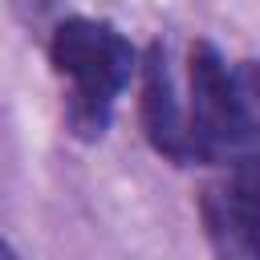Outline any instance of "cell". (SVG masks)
<instances>
[{"label": "cell", "instance_id": "obj_1", "mask_svg": "<svg viewBox=\"0 0 260 260\" xmlns=\"http://www.w3.org/2000/svg\"><path fill=\"white\" fill-rule=\"evenodd\" d=\"M49 61L57 77L65 81V118L81 138H98L110 122L114 98L126 89L134 73V49L130 41L89 16H69L53 28Z\"/></svg>", "mask_w": 260, "mask_h": 260}, {"label": "cell", "instance_id": "obj_2", "mask_svg": "<svg viewBox=\"0 0 260 260\" xmlns=\"http://www.w3.org/2000/svg\"><path fill=\"white\" fill-rule=\"evenodd\" d=\"M187 146L191 162H236L240 150V98H236V73L219 57L215 45L195 41L187 61Z\"/></svg>", "mask_w": 260, "mask_h": 260}, {"label": "cell", "instance_id": "obj_3", "mask_svg": "<svg viewBox=\"0 0 260 260\" xmlns=\"http://www.w3.org/2000/svg\"><path fill=\"white\" fill-rule=\"evenodd\" d=\"M199 215L215 260H260V179L232 175L207 187Z\"/></svg>", "mask_w": 260, "mask_h": 260}, {"label": "cell", "instance_id": "obj_4", "mask_svg": "<svg viewBox=\"0 0 260 260\" xmlns=\"http://www.w3.org/2000/svg\"><path fill=\"white\" fill-rule=\"evenodd\" d=\"M142 130L158 154H167L171 162H191L187 118L175 98L171 69H167V57L158 45H150V53L142 61Z\"/></svg>", "mask_w": 260, "mask_h": 260}, {"label": "cell", "instance_id": "obj_5", "mask_svg": "<svg viewBox=\"0 0 260 260\" xmlns=\"http://www.w3.org/2000/svg\"><path fill=\"white\" fill-rule=\"evenodd\" d=\"M236 73V98H240V150H236V175L260 179V61H244Z\"/></svg>", "mask_w": 260, "mask_h": 260}, {"label": "cell", "instance_id": "obj_6", "mask_svg": "<svg viewBox=\"0 0 260 260\" xmlns=\"http://www.w3.org/2000/svg\"><path fill=\"white\" fill-rule=\"evenodd\" d=\"M0 260H20V256L12 252V244H8V240H0Z\"/></svg>", "mask_w": 260, "mask_h": 260}]
</instances>
